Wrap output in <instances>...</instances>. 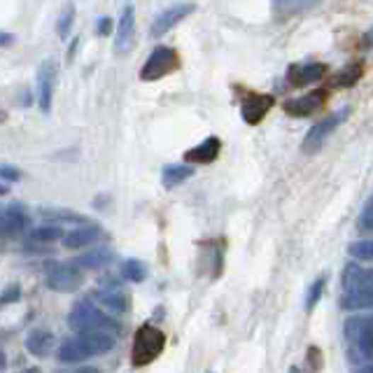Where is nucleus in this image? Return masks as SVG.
Segmentation results:
<instances>
[{"instance_id": "obj_1", "label": "nucleus", "mask_w": 373, "mask_h": 373, "mask_svg": "<svg viewBox=\"0 0 373 373\" xmlns=\"http://www.w3.org/2000/svg\"><path fill=\"white\" fill-rule=\"evenodd\" d=\"M115 348V336L108 331H86L75 338L63 340L59 348V360L66 364L84 362L93 355H103Z\"/></svg>"}, {"instance_id": "obj_2", "label": "nucleus", "mask_w": 373, "mask_h": 373, "mask_svg": "<svg viewBox=\"0 0 373 373\" xmlns=\"http://www.w3.org/2000/svg\"><path fill=\"white\" fill-rule=\"evenodd\" d=\"M68 327L75 334H86V331H108V334H115V331H122V324L115 322V317L98 311L91 301H79V304L73 306V311L68 315Z\"/></svg>"}, {"instance_id": "obj_3", "label": "nucleus", "mask_w": 373, "mask_h": 373, "mask_svg": "<svg viewBox=\"0 0 373 373\" xmlns=\"http://www.w3.org/2000/svg\"><path fill=\"white\" fill-rule=\"evenodd\" d=\"M166 348V334L161 329H156L154 324H142L133 336L131 348V364L133 367H147L152 364Z\"/></svg>"}, {"instance_id": "obj_4", "label": "nucleus", "mask_w": 373, "mask_h": 373, "mask_svg": "<svg viewBox=\"0 0 373 373\" xmlns=\"http://www.w3.org/2000/svg\"><path fill=\"white\" fill-rule=\"evenodd\" d=\"M180 61H178V52L173 47L159 45L149 54V59L145 61V66L140 70V79L142 82H156L166 75H171L173 70H178Z\"/></svg>"}, {"instance_id": "obj_5", "label": "nucleus", "mask_w": 373, "mask_h": 373, "mask_svg": "<svg viewBox=\"0 0 373 373\" xmlns=\"http://www.w3.org/2000/svg\"><path fill=\"white\" fill-rule=\"evenodd\" d=\"M345 338L352 345V350L362 360H371L373 355V324L371 317L355 315L345 322Z\"/></svg>"}, {"instance_id": "obj_6", "label": "nucleus", "mask_w": 373, "mask_h": 373, "mask_svg": "<svg viewBox=\"0 0 373 373\" xmlns=\"http://www.w3.org/2000/svg\"><path fill=\"white\" fill-rule=\"evenodd\" d=\"M350 117V108H343L340 113H334V115H327L322 119V122H317L311 131L306 133L304 138V145H301V149H304L306 154H315L320 152V149L324 147V142H327V138L334 133L340 124L345 122V119Z\"/></svg>"}, {"instance_id": "obj_7", "label": "nucleus", "mask_w": 373, "mask_h": 373, "mask_svg": "<svg viewBox=\"0 0 373 373\" xmlns=\"http://www.w3.org/2000/svg\"><path fill=\"white\" fill-rule=\"evenodd\" d=\"M57 79H59V68H57V61L52 59H45L40 63L38 68V75H35V84H38V105L40 110L47 115L52 110V103H54V89H57Z\"/></svg>"}, {"instance_id": "obj_8", "label": "nucleus", "mask_w": 373, "mask_h": 373, "mask_svg": "<svg viewBox=\"0 0 373 373\" xmlns=\"http://www.w3.org/2000/svg\"><path fill=\"white\" fill-rule=\"evenodd\" d=\"M47 287L61 294H70L82 287V273L75 264H52L47 268Z\"/></svg>"}, {"instance_id": "obj_9", "label": "nucleus", "mask_w": 373, "mask_h": 373, "mask_svg": "<svg viewBox=\"0 0 373 373\" xmlns=\"http://www.w3.org/2000/svg\"><path fill=\"white\" fill-rule=\"evenodd\" d=\"M194 10H196V3H176V5L166 7V10H161L154 17L152 26H149V33H152V38L166 35L168 30L176 28L178 23L185 21Z\"/></svg>"}, {"instance_id": "obj_10", "label": "nucleus", "mask_w": 373, "mask_h": 373, "mask_svg": "<svg viewBox=\"0 0 373 373\" xmlns=\"http://www.w3.org/2000/svg\"><path fill=\"white\" fill-rule=\"evenodd\" d=\"M133 35H136V7L126 3L122 7L115 33V54H126L133 47Z\"/></svg>"}, {"instance_id": "obj_11", "label": "nucleus", "mask_w": 373, "mask_h": 373, "mask_svg": "<svg viewBox=\"0 0 373 373\" xmlns=\"http://www.w3.org/2000/svg\"><path fill=\"white\" fill-rule=\"evenodd\" d=\"M324 98H327V93H324L322 89L308 91V93H304V96L285 101L282 103V110L289 117H311V115H315L317 110L324 105Z\"/></svg>"}, {"instance_id": "obj_12", "label": "nucleus", "mask_w": 373, "mask_h": 373, "mask_svg": "<svg viewBox=\"0 0 373 373\" xmlns=\"http://www.w3.org/2000/svg\"><path fill=\"white\" fill-rule=\"evenodd\" d=\"M275 98L271 93H245L243 98V105H241V113H243V119L248 122L250 126H257L261 119L268 115V110L273 108Z\"/></svg>"}, {"instance_id": "obj_13", "label": "nucleus", "mask_w": 373, "mask_h": 373, "mask_svg": "<svg viewBox=\"0 0 373 373\" xmlns=\"http://www.w3.org/2000/svg\"><path fill=\"white\" fill-rule=\"evenodd\" d=\"M324 70H327L324 63H297V66H289L287 70V82L292 86H297V89H301V86L320 82L324 77Z\"/></svg>"}, {"instance_id": "obj_14", "label": "nucleus", "mask_w": 373, "mask_h": 373, "mask_svg": "<svg viewBox=\"0 0 373 373\" xmlns=\"http://www.w3.org/2000/svg\"><path fill=\"white\" fill-rule=\"evenodd\" d=\"M101 238H105L101 226L86 224V226H77L75 231H70V234H63V245H66L68 250H79V248H86V245H96Z\"/></svg>"}, {"instance_id": "obj_15", "label": "nucleus", "mask_w": 373, "mask_h": 373, "mask_svg": "<svg viewBox=\"0 0 373 373\" xmlns=\"http://www.w3.org/2000/svg\"><path fill=\"white\" fill-rule=\"evenodd\" d=\"M340 285H343V292H355V289H367L373 287V273L369 268L360 266L357 261H350L343 268V277H340Z\"/></svg>"}, {"instance_id": "obj_16", "label": "nucleus", "mask_w": 373, "mask_h": 373, "mask_svg": "<svg viewBox=\"0 0 373 373\" xmlns=\"http://www.w3.org/2000/svg\"><path fill=\"white\" fill-rule=\"evenodd\" d=\"M219 149H222V140L215 138V136H210V138H205L203 142H198L196 147L187 149V152H185V161L187 163L208 166V163H212L219 156Z\"/></svg>"}, {"instance_id": "obj_17", "label": "nucleus", "mask_w": 373, "mask_h": 373, "mask_svg": "<svg viewBox=\"0 0 373 373\" xmlns=\"http://www.w3.org/2000/svg\"><path fill=\"white\" fill-rule=\"evenodd\" d=\"M91 297L113 315H124V313H129V308H131V301L122 289H98V292H93Z\"/></svg>"}, {"instance_id": "obj_18", "label": "nucleus", "mask_w": 373, "mask_h": 373, "mask_svg": "<svg viewBox=\"0 0 373 373\" xmlns=\"http://www.w3.org/2000/svg\"><path fill=\"white\" fill-rule=\"evenodd\" d=\"M28 212L23 210L21 203H12L5 210H0V226L5 231H21L23 226H28Z\"/></svg>"}, {"instance_id": "obj_19", "label": "nucleus", "mask_w": 373, "mask_h": 373, "mask_svg": "<svg viewBox=\"0 0 373 373\" xmlns=\"http://www.w3.org/2000/svg\"><path fill=\"white\" fill-rule=\"evenodd\" d=\"M26 350L35 357H47L54 350V334L45 329H35L26 336Z\"/></svg>"}, {"instance_id": "obj_20", "label": "nucleus", "mask_w": 373, "mask_h": 373, "mask_svg": "<svg viewBox=\"0 0 373 373\" xmlns=\"http://www.w3.org/2000/svg\"><path fill=\"white\" fill-rule=\"evenodd\" d=\"M371 304H373V287L343 292V297H340V308H345V311H367V308H371Z\"/></svg>"}, {"instance_id": "obj_21", "label": "nucleus", "mask_w": 373, "mask_h": 373, "mask_svg": "<svg viewBox=\"0 0 373 373\" xmlns=\"http://www.w3.org/2000/svg\"><path fill=\"white\" fill-rule=\"evenodd\" d=\"M192 176H194L192 166H187V163H168V166H163V171H161V182H163L166 189H171V187L182 185V182L189 180Z\"/></svg>"}, {"instance_id": "obj_22", "label": "nucleus", "mask_w": 373, "mask_h": 373, "mask_svg": "<svg viewBox=\"0 0 373 373\" xmlns=\"http://www.w3.org/2000/svg\"><path fill=\"white\" fill-rule=\"evenodd\" d=\"M40 217L47 222H68V224H79V226L89 224V217L86 215H79V212L66 210V208H42L40 210Z\"/></svg>"}, {"instance_id": "obj_23", "label": "nucleus", "mask_w": 373, "mask_h": 373, "mask_svg": "<svg viewBox=\"0 0 373 373\" xmlns=\"http://www.w3.org/2000/svg\"><path fill=\"white\" fill-rule=\"evenodd\" d=\"M113 259H115V255L110 250L96 248V250H91V252H86V255H82V257H77L75 266H82V268H103V266L113 264Z\"/></svg>"}, {"instance_id": "obj_24", "label": "nucleus", "mask_w": 373, "mask_h": 373, "mask_svg": "<svg viewBox=\"0 0 373 373\" xmlns=\"http://www.w3.org/2000/svg\"><path fill=\"white\" fill-rule=\"evenodd\" d=\"M360 77H362V63L352 61V63H348L338 75L331 77V84L334 86H348V89H350V86H355L357 82H360Z\"/></svg>"}, {"instance_id": "obj_25", "label": "nucleus", "mask_w": 373, "mask_h": 373, "mask_svg": "<svg viewBox=\"0 0 373 373\" xmlns=\"http://www.w3.org/2000/svg\"><path fill=\"white\" fill-rule=\"evenodd\" d=\"M61 238H63V229L52 226V224L38 226L28 234V241H33V243H57V241H61Z\"/></svg>"}, {"instance_id": "obj_26", "label": "nucleus", "mask_w": 373, "mask_h": 373, "mask_svg": "<svg viewBox=\"0 0 373 373\" xmlns=\"http://www.w3.org/2000/svg\"><path fill=\"white\" fill-rule=\"evenodd\" d=\"M122 275L131 282H142L147 277V266L140 259H126L122 266Z\"/></svg>"}, {"instance_id": "obj_27", "label": "nucleus", "mask_w": 373, "mask_h": 373, "mask_svg": "<svg viewBox=\"0 0 373 373\" xmlns=\"http://www.w3.org/2000/svg\"><path fill=\"white\" fill-rule=\"evenodd\" d=\"M308 7H313V3H287V0H282V3H273V12L277 19H287L294 17V14H301Z\"/></svg>"}, {"instance_id": "obj_28", "label": "nucleus", "mask_w": 373, "mask_h": 373, "mask_svg": "<svg viewBox=\"0 0 373 373\" xmlns=\"http://www.w3.org/2000/svg\"><path fill=\"white\" fill-rule=\"evenodd\" d=\"M324 285H327V277H324V275H320V277H317V280L311 285V289H308V297H306V311H308V313H311L317 301L322 299Z\"/></svg>"}, {"instance_id": "obj_29", "label": "nucleus", "mask_w": 373, "mask_h": 373, "mask_svg": "<svg viewBox=\"0 0 373 373\" xmlns=\"http://www.w3.org/2000/svg\"><path fill=\"white\" fill-rule=\"evenodd\" d=\"M348 252L360 261H371L373 259V243L371 241H357L348 248Z\"/></svg>"}, {"instance_id": "obj_30", "label": "nucleus", "mask_w": 373, "mask_h": 373, "mask_svg": "<svg viewBox=\"0 0 373 373\" xmlns=\"http://www.w3.org/2000/svg\"><path fill=\"white\" fill-rule=\"evenodd\" d=\"M73 21H75V7L66 5V7H63V12L59 14V38H68Z\"/></svg>"}, {"instance_id": "obj_31", "label": "nucleus", "mask_w": 373, "mask_h": 373, "mask_svg": "<svg viewBox=\"0 0 373 373\" xmlns=\"http://www.w3.org/2000/svg\"><path fill=\"white\" fill-rule=\"evenodd\" d=\"M357 226H360V231H364V234H369L373 229V205H371V201L364 203V210H362L360 219H357Z\"/></svg>"}, {"instance_id": "obj_32", "label": "nucleus", "mask_w": 373, "mask_h": 373, "mask_svg": "<svg viewBox=\"0 0 373 373\" xmlns=\"http://www.w3.org/2000/svg\"><path fill=\"white\" fill-rule=\"evenodd\" d=\"M0 180L3 182H17L21 180V171L10 163H0Z\"/></svg>"}, {"instance_id": "obj_33", "label": "nucleus", "mask_w": 373, "mask_h": 373, "mask_svg": "<svg viewBox=\"0 0 373 373\" xmlns=\"http://www.w3.org/2000/svg\"><path fill=\"white\" fill-rule=\"evenodd\" d=\"M308 364H311L313 373H317V371H320V364H322V355H320V350H317V348H311V350H308Z\"/></svg>"}, {"instance_id": "obj_34", "label": "nucleus", "mask_w": 373, "mask_h": 373, "mask_svg": "<svg viewBox=\"0 0 373 373\" xmlns=\"http://www.w3.org/2000/svg\"><path fill=\"white\" fill-rule=\"evenodd\" d=\"M110 30H113V19L110 17H103L98 21V35H110Z\"/></svg>"}, {"instance_id": "obj_35", "label": "nucleus", "mask_w": 373, "mask_h": 373, "mask_svg": "<svg viewBox=\"0 0 373 373\" xmlns=\"http://www.w3.org/2000/svg\"><path fill=\"white\" fill-rule=\"evenodd\" d=\"M10 45H14V35L0 30V50H3V47H10Z\"/></svg>"}, {"instance_id": "obj_36", "label": "nucleus", "mask_w": 373, "mask_h": 373, "mask_svg": "<svg viewBox=\"0 0 373 373\" xmlns=\"http://www.w3.org/2000/svg\"><path fill=\"white\" fill-rule=\"evenodd\" d=\"M17 299H19V287L17 285H12V287L3 294V301H17Z\"/></svg>"}, {"instance_id": "obj_37", "label": "nucleus", "mask_w": 373, "mask_h": 373, "mask_svg": "<svg viewBox=\"0 0 373 373\" xmlns=\"http://www.w3.org/2000/svg\"><path fill=\"white\" fill-rule=\"evenodd\" d=\"M5 367H7V360H5V352L0 350V371H5Z\"/></svg>"}, {"instance_id": "obj_38", "label": "nucleus", "mask_w": 373, "mask_h": 373, "mask_svg": "<svg viewBox=\"0 0 373 373\" xmlns=\"http://www.w3.org/2000/svg\"><path fill=\"white\" fill-rule=\"evenodd\" d=\"M75 373H98V369H93V367H84V369H79Z\"/></svg>"}, {"instance_id": "obj_39", "label": "nucleus", "mask_w": 373, "mask_h": 373, "mask_svg": "<svg viewBox=\"0 0 373 373\" xmlns=\"http://www.w3.org/2000/svg\"><path fill=\"white\" fill-rule=\"evenodd\" d=\"M7 192H10V187H7L5 182H0V196H5Z\"/></svg>"}, {"instance_id": "obj_40", "label": "nucleus", "mask_w": 373, "mask_h": 373, "mask_svg": "<svg viewBox=\"0 0 373 373\" xmlns=\"http://www.w3.org/2000/svg\"><path fill=\"white\" fill-rule=\"evenodd\" d=\"M355 373H373V369H371L369 364H367V367H360V369H357Z\"/></svg>"}, {"instance_id": "obj_41", "label": "nucleus", "mask_w": 373, "mask_h": 373, "mask_svg": "<svg viewBox=\"0 0 373 373\" xmlns=\"http://www.w3.org/2000/svg\"><path fill=\"white\" fill-rule=\"evenodd\" d=\"M5 119H7V115L3 113V110H0V124H3V122H5Z\"/></svg>"}, {"instance_id": "obj_42", "label": "nucleus", "mask_w": 373, "mask_h": 373, "mask_svg": "<svg viewBox=\"0 0 373 373\" xmlns=\"http://www.w3.org/2000/svg\"><path fill=\"white\" fill-rule=\"evenodd\" d=\"M289 373H301V371H299L297 367H292V369H289Z\"/></svg>"}, {"instance_id": "obj_43", "label": "nucleus", "mask_w": 373, "mask_h": 373, "mask_svg": "<svg viewBox=\"0 0 373 373\" xmlns=\"http://www.w3.org/2000/svg\"><path fill=\"white\" fill-rule=\"evenodd\" d=\"M26 373H40V371H38V369H28Z\"/></svg>"}]
</instances>
